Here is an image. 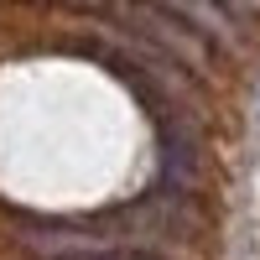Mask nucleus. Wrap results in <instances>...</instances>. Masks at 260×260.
I'll list each match as a JSON object with an SVG mask.
<instances>
[{"label":"nucleus","instance_id":"f257e3e1","mask_svg":"<svg viewBox=\"0 0 260 260\" xmlns=\"http://www.w3.org/2000/svg\"><path fill=\"white\" fill-rule=\"evenodd\" d=\"M115 21H120V26H130L136 37H146L151 47L167 52L172 62H182L187 73H198V78H208V73H213L208 37H198L187 21H177L172 11H161L156 0H115Z\"/></svg>","mask_w":260,"mask_h":260},{"label":"nucleus","instance_id":"f03ea898","mask_svg":"<svg viewBox=\"0 0 260 260\" xmlns=\"http://www.w3.org/2000/svg\"><path fill=\"white\" fill-rule=\"evenodd\" d=\"M161 11H172L177 21H187L198 37L208 42H224V47H245V26L240 16H234L229 6H219V0H156Z\"/></svg>","mask_w":260,"mask_h":260},{"label":"nucleus","instance_id":"7ed1b4c3","mask_svg":"<svg viewBox=\"0 0 260 260\" xmlns=\"http://www.w3.org/2000/svg\"><path fill=\"white\" fill-rule=\"evenodd\" d=\"M78 260H161L156 250H130V245H120V250H94V255H78Z\"/></svg>","mask_w":260,"mask_h":260},{"label":"nucleus","instance_id":"20e7f679","mask_svg":"<svg viewBox=\"0 0 260 260\" xmlns=\"http://www.w3.org/2000/svg\"><path fill=\"white\" fill-rule=\"evenodd\" d=\"M219 6H229L234 16H260V0H219Z\"/></svg>","mask_w":260,"mask_h":260}]
</instances>
